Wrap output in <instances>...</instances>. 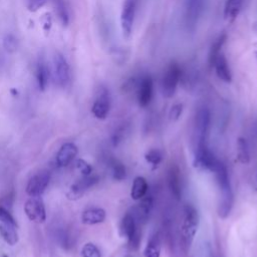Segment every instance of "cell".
<instances>
[{"instance_id": "3", "label": "cell", "mask_w": 257, "mask_h": 257, "mask_svg": "<svg viewBox=\"0 0 257 257\" xmlns=\"http://www.w3.org/2000/svg\"><path fill=\"white\" fill-rule=\"evenodd\" d=\"M219 160L215 157L214 153L209 149L208 143H198L195 151V157L193 165L200 171H212L214 170Z\"/></svg>"}, {"instance_id": "21", "label": "cell", "mask_w": 257, "mask_h": 257, "mask_svg": "<svg viewBox=\"0 0 257 257\" xmlns=\"http://www.w3.org/2000/svg\"><path fill=\"white\" fill-rule=\"evenodd\" d=\"M245 0H226L224 7V18L233 22L240 14Z\"/></svg>"}, {"instance_id": "39", "label": "cell", "mask_w": 257, "mask_h": 257, "mask_svg": "<svg viewBox=\"0 0 257 257\" xmlns=\"http://www.w3.org/2000/svg\"><path fill=\"white\" fill-rule=\"evenodd\" d=\"M126 257H132V256H126Z\"/></svg>"}, {"instance_id": "24", "label": "cell", "mask_w": 257, "mask_h": 257, "mask_svg": "<svg viewBox=\"0 0 257 257\" xmlns=\"http://www.w3.org/2000/svg\"><path fill=\"white\" fill-rule=\"evenodd\" d=\"M15 228L16 226H13L10 224H6V223L0 224V235L2 239L11 246L15 245L18 242V234Z\"/></svg>"}, {"instance_id": "26", "label": "cell", "mask_w": 257, "mask_h": 257, "mask_svg": "<svg viewBox=\"0 0 257 257\" xmlns=\"http://www.w3.org/2000/svg\"><path fill=\"white\" fill-rule=\"evenodd\" d=\"M109 167L111 170V176L115 181H122L126 177V170L124 165L115 159L109 161Z\"/></svg>"}, {"instance_id": "31", "label": "cell", "mask_w": 257, "mask_h": 257, "mask_svg": "<svg viewBox=\"0 0 257 257\" xmlns=\"http://www.w3.org/2000/svg\"><path fill=\"white\" fill-rule=\"evenodd\" d=\"M82 257H101L99 249L93 243H86L81 249Z\"/></svg>"}, {"instance_id": "30", "label": "cell", "mask_w": 257, "mask_h": 257, "mask_svg": "<svg viewBox=\"0 0 257 257\" xmlns=\"http://www.w3.org/2000/svg\"><path fill=\"white\" fill-rule=\"evenodd\" d=\"M145 159L149 164H151L153 166V169H156L159 167V165L161 164V162L163 160V154L160 150L153 149L146 153Z\"/></svg>"}, {"instance_id": "22", "label": "cell", "mask_w": 257, "mask_h": 257, "mask_svg": "<svg viewBox=\"0 0 257 257\" xmlns=\"http://www.w3.org/2000/svg\"><path fill=\"white\" fill-rule=\"evenodd\" d=\"M149 190V185L147 180L144 177H137L135 178L132 189H131V197L133 200L138 201L141 200L143 197H145L148 193Z\"/></svg>"}, {"instance_id": "28", "label": "cell", "mask_w": 257, "mask_h": 257, "mask_svg": "<svg viewBox=\"0 0 257 257\" xmlns=\"http://www.w3.org/2000/svg\"><path fill=\"white\" fill-rule=\"evenodd\" d=\"M54 10L59 20L63 25H67L69 22V13L66 4L63 0H53Z\"/></svg>"}, {"instance_id": "15", "label": "cell", "mask_w": 257, "mask_h": 257, "mask_svg": "<svg viewBox=\"0 0 257 257\" xmlns=\"http://www.w3.org/2000/svg\"><path fill=\"white\" fill-rule=\"evenodd\" d=\"M77 155V148L72 143H65L63 144L57 155H56V164L58 167H66L69 165L72 160Z\"/></svg>"}, {"instance_id": "1", "label": "cell", "mask_w": 257, "mask_h": 257, "mask_svg": "<svg viewBox=\"0 0 257 257\" xmlns=\"http://www.w3.org/2000/svg\"><path fill=\"white\" fill-rule=\"evenodd\" d=\"M213 173L215 174L216 181L220 190L218 216L222 219H225L230 215L234 203V196L228 169L223 162L218 161L213 170Z\"/></svg>"}, {"instance_id": "37", "label": "cell", "mask_w": 257, "mask_h": 257, "mask_svg": "<svg viewBox=\"0 0 257 257\" xmlns=\"http://www.w3.org/2000/svg\"><path fill=\"white\" fill-rule=\"evenodd\" d=\"M210 257H214V256H213V254H212V253H211V255H210Z\"/></svg>"}, {"instance_id": "17", "label": "cell", "mask_w": 257, "mask_h": 257, "mask_svg": "<svg viewBox=\"0 0 257 257\" xmlns=\"http://www.w3.org/2000/svg\"><path fill=\"white\" fill-rule=\"evenodd\" d=\"M138 231H139L138 221L135 215L133 214V212H127L120 221V225H119L120 235L128 239Z\"/></svg>"}, {"instance_id": "33", "label": "cell", "mask_w": 257, "mask_h": 257, "mask_svg": "<svg viewBox=\"0 0 257 257\" xmlns=\"http://www.w3.org/2000/svg\"><path fill=\"white\" fill-rule=\"evenodd\" d=\"M0 222L1 223H6V224H10V225H13V226L17 227V223H16L15 219L13 218V216L2 205H0Z\"/></svg>"}, {"instance_id": "13", "label": "cell", "mask_w": 257, "mask_h": 257, "mask_svg": "<svg viewBox=\"0 0 257 257\" xmlns=\"http://www.w3.org/2000/svg\"><path fill=\"white\" fill-rule=\"evenodd\" d=\"M205 0H186L185 18L189 28H195L203 12Z\"/></svg>"}, {"instance_id": "7", "label": "cell", "mask_w": 257, "mask_h": 257, "mask_svg": "<svg viewBox=\"0 0 257 257\" xmlns=\"http://www.w3.org/2000/svg\"><path fill=\"white\" fill-rule=\"evenodd\" d=\"M110 109V96L108 90L101 86L97 90L96 96L92 103L91 112L98 119H104L108 115Z\"/></svg>"}, {"instance_id": "23", "label": "cell", "mask_w": 257, "mask_h": 257, "mask_svg": "<svg viewBox=\"0 0 257 257\" xmlns=\"http://www.w3.org/2000/svg\"><path fill=\"white\" fill-rule=\"evenodd\" d=\"M161 255V238L159 233H155L148 241L144 256L145 257H160Z\"/></svg>"}, {"instance_id": "32", "label": "cell", "mask_w": 257, "mask_h": 257, "mask_svg": "<svg viewBox=\"0 0 257 257\" xmlns=\"http://www.w3.org/2000/svg\"><path fill=\"white\" fill-rule=\"evenodd\" d=\"M3 46L8 52H14L18 46L16 37L12 34L5 35V37L3 38Z\"/></svg>"}, {"instance_id": "14", "label": "cell", "mask_w": 257, "mask_h": 257, "mask_svg": "<svg viewBox=\"0 0 257 257\" xmlns=\"http://www.w3.org/2000/svg\"><path fill=\"white\" fill-rule=\"evenodd\" d=\"M152 209L153 197L147 193V195L141 199V203L135 208H133L132 212L139 223H146L150 218Z\"/></svg>"}, {"instance_id": "6", "label": "cell", "mask_w": 257, "mask_h": 257, "mask_svg": "<svg viewBox=\"0 0 257 257\" xmlns=\"http://www.w3.org/2000/svg\"><path fill=\"white\" fill-rule=\"evenodd\" d=\"M137 10V0H124L120 12V27L124 38L128 39L132 35Z\"/></svg>"}, {"instance_id": "34", "label": "cell", "mask_w": 257, "mask_h": 257, "mask_svg": "<svg viewBox=\"0 0 257 257\" xmlns=\"http://www.w3.org/2000/svg\"><path fill=\"white\" fill-rule=\"evenodd\" d=\"M75 166H76L77 170L82 174V176H88L92 172L91 166L82 159H78L75 163Z\"/></svg>"}, {"instance_id": "8", "label": "cell", "mask_w": 257, "mask_h": 257, "mask_svg": "<svg viewBox=\"0 0 257 257\" xmlns=\"http://www.w3.org/2000/svg\"><path fill=\"white\" fill-rule=\"evenodd\" d=\"M211 124V112L208 107H201L196 114V133L197 144L208 143L209 130Z\"/></svg>"}, {"instance_id": "18", "label": "cell", "mask_w": 257, "mask_h": 257, "mask_svg": "<svg viewBox=\"0 0 257 257\" xmlns=\"http://www.w3.org/2000/svg\"><path fill=\"white\" fill-rule=\"evenodd\" d=\"M106 213L102 208H90L82 212L81 222L85 225H95L105 220Z\"/></svg>"}, {"instance_id": "38", "label": "cell", "mask_w": 257, "mask_h": 257, "mask_svg": "<svg viewBox=\"0 0 257 257\" xmlns=\"http://www.w3.org/2000/svg\"><path fill=\"white\" fill-rule=\"evenodd\" d=\"M3 257H7V256H6V255H4V256H3Z\"/></svg>"}, {"instance_id": "25", "label": "cell", "mask_w": 257, "mask_h": 257, "mask_svg": "<svg viewBox=\"0 0 257 257\" xmlns=\"http://www.w3.org/2000/svg\"><path fill=\"white\" fill-rule=\"evenodd\" d=\"M227 40V35L225 33L219 35L215 41L212 43L210 50H209V55H208V61L210 66H213V63L215 61V59L217 58V56L221 53V49L223 47V45L225 44Z\"/></svg>"}, {"instance_id": "27", "label": "cell", "mask_w": 257, "mask_h": 257, "mask_svg": "<svg viewBox=\"0 0 257 257\" xmlns=\"http://www.w3.org/2000/svg\"><path fill=\"white\" fill-rule=\"evenodd\" d=\"M237 158L242 164H248L250 161L248 143L244 138H239L237 141Z\"/></svg>"}, {"instance_id": "36", "label": "cell", "mask_w": 257, "mask_h": 257, "mask_svg": "<svg viewBox=\"0 0 257 257\" xmlns=\"http://www.w3.org/2000/svg\"><path fill=\"white\" fill-rule=\"evenodd\" d=\"M47 0H27V7L29 11L35 12L39 8H41Z\"/></svg>"}, {"instance_id": "11", "label": "cell", "mask_w": 257, "mask_h": 257, "mask_svg": "<svg viewBox=\"0 0 257 257\" xmlns=\"http://www.w3.org/2000/svg\"><path fill=\"white\" fill-rule=\"evenodd\" d=\"M98 182V177L94 175L83 176L80 180L71 185L67 192V198L69 200H77L83 196V194L92 186Z\"/></svg>"}, {"instance_id": "29", "label": "cell", "mask_w": 257, "mask_h": 257, "mask_svg": "<svg viewBox=\"0 0 257 257\" xmlns=\"http://www.w3.org/2000/svg\"><path fill=\"white\" fill-rule=\"evenodd\" d=\"M56 239L63 249H70L73 246V238L71 234L65 229L61 228L57 230Z\"/></svg>"}, {"instance_id": "5", "label": "cell", "mask_w": 257, "mask_h": 257, "mask_svg": "<svg viewBox=\"0 0 257 257\" xmlns=\"http://www.w3.org/2000/svg\"><path fill=\"white\" fill-rule=\"evenodd\" d=\"M181 74V68L177 63H171L168 66L162 80V91L165 97H172L175 94Z\"/></svg>"}, {"instance_id": "9", "label": "cell", "mask_w": 257, "mask_h": 257, "mask_svg": "<svg viewBox=\"0 0 257 257\" xmlns=\"http://www.w3.org/2000/svg\"><path fill=\"white\" fill-rule=\"evenodd\" d=\"M24 212L30 221L43 223L46 220V212L40 197H30L24 205Z\"/></svg>"}, {"instance_id": "16", "label": "cell", "mask_w": 257, "mask_h": 257, "mask_svg": "<svg viewBox=\"0 0 257 257\" xmlns=\"http://www.w3.org/2000/svg\"><path fill=\"white\" fill-rule=\"evenodd\" d=\"M213 66L215 68L216 75L220 80L226 83H230L232 81V73H231L228 61L222 52L215 59Z\"/></svg>"}, {"instance_id": "12", "label": "cell", "mask_w": 257, "mask_h": 257, "mask_svg": "<svg viewBox=\"0 0 257 257\" xmlns=\"http://www.w3.org/2000/svg\"><path fill=\"white\" fill-rule=\"evenodd\" d=\"M153 79L151 76L146 75L139 79L137 85V97L138 102L142 107H146L150 104L153 97Z\"/></svg>"}, {"instance_id": "35", "label": "cell", "mask_w": 257, "mask_h": 257, "mask_svg": "<svg viewBox=\"0 0 257 257\" xmlns=\"http://www.w3.org/2000/svg\"><path fill=\"white\" fill-rule=\"evenodd\" d=\"M183 112V104L182 103H176L174 104L171 109H170V112H169V116H170V119L172 120H177L179 119V117L181 116Z\"/></svg>"}, {"instance_id": "2", "label": "cell", "mask_w": 257, "mask_h": 257, "mask_svg": "<svg viewBox=\"0 0 257 257\" xmlns=\"http://www.w3.org/2000/svg\"><path fill=\"white\" fill-rule=\"evenodd\" d=\"M183 222L181 228V236L183 247L187 251L194 240L196 232L199 226V214L196 208L192 205H186L184 207Z\"/></svg>"}, {"instance_id": "19", "label": "cell", "mask_w": 257, "mask_h": 257, "mask_svg": "<svg viewBox=\"0 0 257 257\" xmlns=\"http://www.w3.org/2000/svg\"><path fill=\"white\" fill-rule=\"evenodd\" d=\"M180 171L177 167H171L168 174V184L170 191L175 199L180 200L182 196V187H181V178Z\"/></svg>"}, {"instance_id": "4", "label": "cell", "mask_w": 257, "mask_h": 257, "mask_svg": "<svg viewBox=\"0 0 257 257\" xmlns=\"http://www.w3.org/2000/svg\"><path fill=\"white\" fill-rule=\"evenodd\" d=\"M53 78L58 86L65 88L70 84V68L65 57L56 52L53 55Z\"/></svg>"}, {"instance_id": "10", "label": "cell", "mask_w": 257, "mask_h": 257, "mask_svg": "<svg viewBox=\"0 0 257 257\" xmlns=\"http://www.w3.org/2000/svg\"><path fill=\"white\" fill-rule=\"evenodd\" d=\"M50 181V175L46 171L39 172L32 176L27 185H26V193L30 197H40L44 191L46 190Z\"/></svg>"}, {"instance_id": "20", "label": "cell", "mask_w": 257, "mask_h": 257, "mask_svg": "<svg viewBox=\"0 0 257 257\" xmlns=\"http://www.w3.org/2000/svg\"><path fill=\"white\" fill-rule=\"evenodd\" d=\"M35 76L40 90H45L49 81V68L43 58H39L36 63Z\"/></svg>"}]
</instances>
